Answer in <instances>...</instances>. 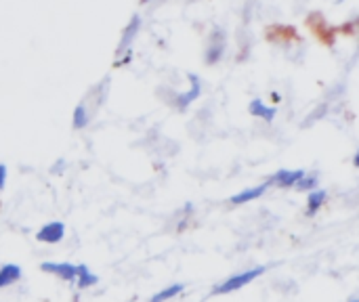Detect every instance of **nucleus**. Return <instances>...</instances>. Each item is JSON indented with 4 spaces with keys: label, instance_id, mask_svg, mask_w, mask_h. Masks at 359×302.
Wrapping results in <instances>:
<instances>
[{
    "label": "nucleus",
    "instance_id": "0eeeda50",
    "mask_svg": "<svg viewBox=\"0 0 359 302\" xmlns=\"http://www.w3.org/2000/svg\"><path fill=\"white\" fill-rule=\"evenodd\" d=\"M271 185L269 183H263V185H257V187H250V189H244V191H240V193H236L229 202L233 204V206H240V204H248V202H255V200H259L267 189H269Z\"/></svg>",
    "mask_w": 359,
    "mask_h": 302
},
{
    "label": "nucleus",
    "instance_id": "9d476101",
    "mask_svg": "<svg viewBox=\"0 0 359 302\" xmlns=\"http://www.w3.org/2000/svg\"><path fill=\"white\" fill-rule=\"evenodd\" d=\"M93 114H90V109L86 107V103L84 101H80L78 105H76V109H74V116H72V126L76 128V130H82V128H86L88 124H90V118Z\"/></svg>",
    "mask_w": 359,
    "mask_h": 302
},
{
    "label": "nucleus",
    "instance_id": "ddd939ff",
    "mask_svg": "<svg viewBox=\"0 0 359 302\" xmlns=\"http://www.w3.org/2000/svg\"><path fill=\"white\" fill-rule=\"evenodd\" d=\"M326 200H328V193L324 191V189H313L311 193H309V198H307V217H313V214H318L320 212V208L326 204Z\"/></svg>",
    "mask_w": 359,
    "mask_h": 302
},
{
    "label": "nucleus",
    "instance_id": "aec40b11",
    "mask_svg": "<svg viewBox=\"0 0 359 302\" xmlns=\"http://www.w3.org/2000/svg\"><path fill=\"white\" fill-rule=\"evenodd\" d=\"M349 302H359V298H351V301Z\"/></svg>",
    "mask_w": 359,
    "mask_h": 302
},
{
    "label": "nucleus",
    "instance_id": "7ed1b4c3",
    "mask_svg": "<svg viewBox=\"0 0 359 302\" xmlns=\"http://www.w3.org/2000/svg\"><path fill=\"white\" fill-rule=\"evenodd\" d=\"M40 269L44 273L57 275L63 282H76V275H78V265H72V263H42Z\"/></svg>",
    "mask_w": 359,
    "mask_h": 302
},
{
    "label": "nucleus",
    "instance_id": "9b49d317",
    "mask_svg": "<svg viewBox=\"0 0 359 302\" xmlns=\"http://www.w3.org/2000/svg\"><path fill=\"white\" fill-rule=\"evenodd\" d=\"M21 280V267L19 265H4L0 267V290L2 288H8L13 284H17Z\"/></svg>",
    "mask_w": 359,
    "mask_h": 302
},
{
    "label": "nucleus",
    "instance_id": "39448f33",
    "mask_svg": "<svg viewBox=\"0 0 359 302\" xmlns=\"http://www.w3.org/2000/svg\"><path fill=\"white\" fill-rule=\"evenodd\" d=\"M305 177V170H278L267 183L269 185H276V187H280V189H292V187H297V183L301 181Z\"/></svg>",
    "mask_w": 359,
    "mask_h": 302
},
{
    "label": "nucleus",
    "instance_id": "423d86ee",
    "mask_svg": "<svg viewBox=\"0 0 359 302\" xmlns=\"http://www.w3.org/2000/svg\"><path fill=\"white\" fill-rule=\"evenodd\" d=\"M63 238H65V225H63L61 221L46 223V225L38 231V235H36V240L42 242V244H59Z\"/></svg>",
    "mask_w": 359,
    "mask_h": 302
},
{
    "label": "nucleus",
    "instance_id": "f257e3e1",
    "mask_svg": "<svg viewBox=\"0 0 359 302\" xmlns=\"http://www.w3.org/2000/svg\"><path fill=\"white\" fill-rule=\"evenodd\" d=\"M263 273H265V267H255V269L236 273V275H231L229 280L221 282V284L212 290V294L219 296V294H231V292H236V290H242L244 286H248V284H252L255 280H259Z\"/></svg>",
    "mask_w": 359,
    "mask_h": 302
},
{
    "label": "nucleus",
    "instance_id": "2eb2a0df",
    "mask_svg": "<svg viewBox=\"0 0 359 302\" xmlns=\"http://www.w3.org/2000/svg\"><path fill=\"white\" fill-rule=\"evenodd\" d=\"M97 275H93L90 273V269L86 267V265H78V275H76V284H78V288H82V290H86V288H93V286H97Z\"/></svg>",
    "mask_w": 359,
    "mask_h": 302
},
{
    "label": "nucleus",
    "instance_id": "f3484780",
    "mask_svg": "<svg viewBox=\"0 0 359 302\" xmlns=\"http://www.w3.org/2000/svg\"><path fill=\"white\" fill-rule=\"evenodd\" d=\"M316 187H318V179L316 177H307V174L297 183V189L299 191H313Z\"/></svg>",
    "mask_w": 359,
    "mask_h": 302
},
{
    "label": "nucleus",
    "instance_id": "f03ea898",
    "mask_svg": "<svg viewBox=\"0 0 359 302\" xmlns=\"http://www.w3.org/2000/svg\"><path fill=\"white\" fill-rule=\"evenodd\" d=\"M305 23H307V27H311V32L320 38L322 44H326V46H332L334 44L339 32H337V27H330L320 13H311Z\"/></svg>",
    "mask_w": 359,
    "mask_h": 302
},
{
    "label": "nucleus",
    "instance_id": "dca6fc26",
    "mask_svg": "<svg viewBox=\"0 0 359 302\" xmlns=\"http://www.w3.org/2000/svg\"><path fill=\"white\" fill-rule=\"evenodd\" d=\"M183 290H185V286H183V284H175V286H168V288L160 290L158 294H154V296H151V301H149V302L172 301V298H175V296H179V294H181Z\"/></svg>",
    "mask_w": 359,
    "mask_h": 302
},
{
    "label": "nucleus",
    "instance_id": "4468645a",
    "mask_svg": "<svg viewBox=\"0 0 359 302\" xmlns=\"http://www.w3.org/2000/svg\"><path fill=\"white\" fill-rule=\"evenodd\" d=\"M223 50H225V40L215 36L212 42L208 44V50H206V63H210V65L219 63L221 57H223Z\"/></svg>",
    "mask_w": 359,
    "mask_h": 302
},
{
    "label": "nucleus",
    "instance_id": "f8f14e48",
    "mask_svg": "<svg viewBox=\"0 0 359 302\" xmlns=\"http://www.w3.org/2000/svg\"><path fill=\"white\" fill-rule=\"evenodd\" d=\"M248 111H250V116L263 118V120H267V122H271V120L276 118V114H278L276 107H267L261 99H252L250 105H248Z\"/></svg>",
    "mask_w": 359,
    "mask_h": 302
},
{
    "label": "nucleus",
    "instance_id": "1a4fd4ad",
    "mask_svg": "<svg viewBox=\"0 0 359 302\" xmlns=\"http://www.w3.org/2000/svg\"><path fill=\"white\" fill-rule=\"evenodd\" d=\"M265 34H267L269 40H284V42L299 40V32L292 25H271V27L265 29Z\"/></svg>",
    "mask_w": 359,
    "mask_h": 302
},
{
    "label": "nucleus",
    "instance_id": "6ab92c4d",
    "mask_svg": "<svg viewBox=\"0 0 359 302\" xmlns=\"http://www.w3.org/2000/svg\"><path fill=\"white\" fill-rule=\"evenodd\" d=\"M271 99H273V103H280V95H278V92H273Z\"/></svg>",
    "mask_w": 359,
    "mask_h": 302
},
{
    "label": "nucleus",
    "instance_id": "6e6552de",
    "mask_svg": "<svg viewBox=\"0 0 359 302\" xmlns=\"http://www.w3.org/2000/svg\"><path fill=\"white\" fill-rule=\"evenodd\" d=\"M189 80L194 82V86L187 90V92H183V95H179L177 97V107L183 111V109H187L198 97H200V92H202V84H200V78L198 76H194V74H189Z\"/></svg>",
    "mask_w": 359,
    "mask_h": 302
},
{
    "label": "nucleus",
    "instance_id": "a211bd4d",
    "mask_svg": "<svg viewBox=\"0 0 359 302\" xmlns=\"http://www.w3.org/2000/svg\"><path fill=\"white\" fill-rule=\"evenodd\" d=\"M4 183H6V166L0 164V189H4Z\"/></svg>",
    "mask_w": 359,
    "mask_h": 302
},
{
    "label": "nucleus",
    "instance_id": "20e7f679",
    "mask_svg": "<svg viewBox=\"0 0 359 302\" xmlns=\"http://www.w3.org/2000/svg\"><path fill=\"white\" fill-rule=\"evenodd\" d=\"M139 29H141V17H139V15H133L130 23H128L126 29L122 32V40H120V44H118V50H116L118 57H122L124 53L130 57V44H133V40L137 38Z\"/></svg>",
    "mask_w": 359,
    "mask_h": 302
}]
</instances>
